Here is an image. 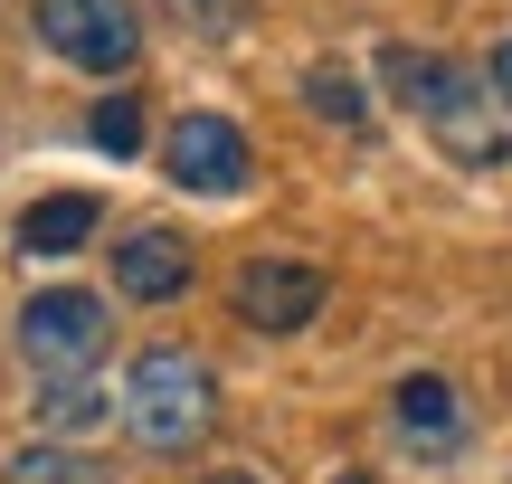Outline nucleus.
<instances>
[{
	"label": "nucleus",
	"mask_w": 512,
	"mask_h": 484,
	"mask_svg": "<svg viewBox=\"0 0 512 484\" xmlns=\"http://www.w3.org/2000/svg\"><path fill=\"white\" fill-rule=\"evenodd\" d=\"M105 418H124V399H105L95 380H48L38 390V437H76V428H105Z\"/></svg>",
	"instance_id": "nucleus-11"
},
{
	"label": "nucleus",
	"mask_w": 512,
	"mask_h": 484,
	"mask_svg": "<svg viewBox=\"0 0 512 484\" xmlns=\"http://www.w3.org/2000/svg\"><path fill=\"white\" fill-rule=\"evenodd\" d=\"M162 19H181V29H200V38H228L247 19V0H162Z\"/></svg>",
	"instance_id": "nucleus-14"
},
{
	"label": "nucleus",
	"mask_w": 512,
	"mask_h": 484,
	"mask_svg": "<svg viewBox=\"0 0 512 484\" xmlns=\"http://www.w3.org/2000/svg\"><path fill=\"white\" fill-rule=\"evenodd\" d=\"M114 399H124V437L143 456H190L209 437V418H219V371L190 342H152V352H133Z\"/></svg>",
	"instance_id": "nucleus-2"
},
{
	"label": "nucleus",
	"mask_w": 512,
	"mask_h": 484,
	"mask_svg": "<svg viewBox=\"0 0 512 484\" xmlns=\"http://www.w3.org/2000/svg\"><path fill=\"white\" fill-rule=\"evenodd\" d=\"M95 228H105V200H95V190H48V200L19 209V247H29V257H76Z\"/></svg>",
	"instance_id": "nucleus-9"
},
{
	"label": "nucleus",
	"mask_w": 512,
	"mask_h": 484,
	"mask_svg": "<svg viewBox=\"0 0 512 484\" xmlns=\"http://www.w3.org/2000/svg\"><path fill=\"white\" fill-rule=\"evenodd\" d=\"M304 105L323 114V124H342V133L370 124V86H361V67H342V57H323V67L304 76Z\"/></svg>",
	"instance_id": "nucleus-12"
},
{
	"label": "nucleus",
	"mask_w": 512,
	"mask_h": 484,
	"mask_svg": "<svg viewBox=\"0 0 512 484\" xmlns=\"http://www.w3.org/2000/svg\"><path fill=\"white\" fill-rule=\"evenodd\" d=\"M105 257H114V295H124V304H181L190 276H200L181 228H124Z\"/></svg>",
	"instance_id": "nucleus-7"
},
{
	"label": "nucleus",
	"mask_w": 512,
	"mask_h": 484,
	"mask_svg": "<svg viewBox=\"0 0 512 484\" xmlns=\"http://www.w3.org/2000/svg\"><path fill=\"white\" fill-rule=\"evenodd\" d=\"M10 342H19V361L38 371V390H48V380H86L95 361L114 352V304L95 295V285H48V295L19 304Z\"/></svg>",
	"instance_id": "nucleus-3"
},
{
	"label": "nucleus",
	"mask_w": 512,
	"mask_h": 484,
	"mask_svg": "<svg viewBox=\"0 0 512 484\" xmlns=\"http://www.w3.org/2000/svg\"><path fill=\"white\" fill-rule=\"evenodd\" d=\"M370 76H380V95H399V105L418 114V133L456 171H512V114H503V95L484 86V67L427 57V48H408V38H389Z\"/></svg>",
	"instance_id": "nucleus-1"
},
{
	"label": "nucleus",
	"mask_w": 512,
	"mask_h": 484,
	"mask_svg": "<svg viewBox=\"0 0 512 484\" xmlns=\"http://www.w3.org/2000/svg\"><path fill=\"white\" fill-rule=\"evenodd\" d=\"M332 484H380V475H361V466H351V475H332Z\"/></svg>",
	"instance_id": "nucleus-16"
},
{
	"label": "nucleus",
	"mask_w": 512,
	"mask_h": 484,
	"mask_svg": "<svg viewBox=\"0 0 512 484\" xmlns=\"http://www.w3.org/2000/svg\"><path fill=\"white\" fill-rule=\"evenodd\" d=\"M162 171H171V190H190V200H238V190L256 181V143H247V124L238 114H181V124L162 133Z\"/></svg>",
	"instance_id": "nucleus-5"
},
{
	"label": "nucleus",
	"mask_w": 512,
	"mask_h": 484,
	"mask_svg": "<svg viewBox=\"0 0 512 484\" xmlns=\"http://www.w3.org/2000/svg\"><path fill=\"white\" fill-rule=\"evenodd\" d=\"M0 484H105V466L86 447H67V437H19L0 456Z\"/></svg>",
	"instance_id": "nucleus-10"
},
{
	"label": "nucleus",
	"mask_w": 512,
	"mask_h": 484,
	"mask_svg": "<svg viewBox=\"0 0 512 484\" xmlns=\"http://www.w3.org/2000/svg\"><path fill=\"white\" fill-rule=\"evenodd\" d=\"M38 48L67 57L76 76H124L143 57V10L133 0H29Z\"/></svg>",
	"instance_id": "nucleus-4"
},
{
	"label": "nucleus",
	"mask_w": 512,
	"mask_h": 484,
	"mask_svg": "<svg viewBox=\"0 0 512 484\" xmlns=\"http://www.w3.org/2000/svg\"><path fill=\"white\" fill-rule=\"evenodd\" d=\"M389 428H399L418 456H456V447H465V399H456V380L408 371L399 390H389Z\"/></svg>",
	"instance_id": "nucleus-8"
},
{
	"label": "nucleus",
	"mask_w": 512,
	"mask_h": 484,
	"mask_svg": "<svg viewBox=\"0 0 512 484\" xmlns=\"http://www.w3.org/2000/svg\"><path fill=\"white\" fill-rule=\"evenodd\" d=\"M323 304H332V276L313 257H247L228 276V314L247 333H304V323H323Z\"/></svg>",
	"instance_id": "nucleus-6"
},
{
	"label": "nucleus",
	"mask_w": 512,
	"mask_h": 484,
	"mask_svg": "<svg viewBox=\"0 0 512 484\" xmlns=\"http://www.w3.org/2000/svg\"><path fill=\"white\" fill-rule=\"evenodd\" d=\"M200 484H256V475H200Z\"/></svg>",
	"instance_id": "nucleus-17"
},
{
	"label": "nucleus",
	"mask_w": 512,
	"mask_h": 484,
	"mask_svg": "<svg viewBox=\"0 0 512 484\" xmlns=\"http://www.w3.org/2000/svg\"><path fill=\"white\" fill-rule=\"evenodd\" d=\"M143 133H152L143 95H105V105L86 114V143H95V152H114V162H124V152H143Z\"/></svg>",
	"instance_id": "nucleus-13"
},
{
	"label": "nucleus",
	"mask_w": 512,
	"mask_h": 484,
	"mask_svg": "<svg viewBox=\"0 0 512 484\" xmlns=\"http://www.w3.org/2000/svg\"><path fill=\"white\" fill-rule=\"evenodd\" d=\"M484 86H494V95H503V114H512V38H503L494 57H484Z\"/></svg>",
	"instance_id": "nucleus-15"
}]
</instances>
